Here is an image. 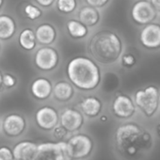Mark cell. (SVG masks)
Here are the masks:
<instances>
[{"instance_id": "obj_8", "label": "cell", "mask_w": 160, "mask_h": 160, "mask_svg": "<svg viewBox=\"0 0 160 160\" xmlns=\"http://www.w3.org/2000/svg\"><path fill=\"white\" fill-rule=\"evenodd\" d=\"M85 123V116L79 109L67 108L59 113V124L62 125L69 134L77 133Z\"/></svg>"}, {"instance_id": "obj_24", "label": "cell", "mask_w": 160, "mask_h": 160, "mask_svg": "<svg viewBox=\"0 0 160 160\" xmlns=\"http://www.w3.org/2000/svg\"><path fill=\"white\" fill-rule=\"evenodd\" d=\"M22 12H23V14L25 15V17L31 21H36L39 18H41L42 15V11L41 10V8L30 3V2L24 4Z\"/></svg>"}, {"instance_id": "obj_20", "label": "cell", "mask_w": 160, "mask_h": 160, "mask_svg": "<svg viewBox=\"0 0 160 160\" xmlns=\"http://www.w3.org/2000/svg\"><path fill=\"white\" fill-rule=\"evenodd\" d=\"M101 19V14L98 9L92 6H85L78 12V21L85 25L88 28L95 27Z\"/></svg>"}, {"instance_id": "obj_16", "label": "cell", "mask_w": 160, "mask_h": 160, "mask_svg": "<svg viewBox=\"0 0 160 160\" xmlns=\"http://www.w3.org/2000/svg\"><path fill=\"white\" fill-rule=\"evenodd\" d=\"M78 107L79 110L82 112L85 117L93 119L101 113L103 105L101 100L96 96H88L81 100Z\"/></svg>"}, {"instance_id": "obj_21", "label": "cell", "mask_w": 160, "mask_h": 160, "mask_svg": "<svg viewBox=\"0 0 160 160\" xmlns=\"http://www.w3.org/2000/svg\"><path fill=\"white\" fill-rule=\"evenodd\" d=\"M19 45L26 51H33L37 46V40L35 36V31L29 28H24L18 37Z\"/></svg>"}, {"instance_id": "obj_27", "label": "cell", "mask_w": 160, "mask_h": 160, "mask_svg": "<svg viewBox=\"0 0 160 160\" xmlns=\"http://www.w3.org/2000/svg\"><path fill=\"white\" fill-rule=\"evenodd\" d=\"M2 83L8 89H12L16 86L17 84V78L12 73H4L2 76Z\"/></svg>"}, {"instance_id": "obj_12", "label": "cell", "mask_w": 160, "mask_h": 160, "mask_svg": "<svg viewBox=\"0 0 160 160\" xmlns=\"http://www.w3.org/2000/svg\"><path fill=\"white\" fill-rule=\"evenodd\" d=\"M141 44L148 49L160 47V25L147 24L139 35Z\"/></svg>"}, {"instance_id": "obj_6", "label": "cell", "mask_w": 160, "mask_h": 160, "mask_svg": "<svg viewBox=\"0 0 160 160\" xmlns=\"http://www.w3.org/2000/svg\"><path fill=\"white\" fill-rule=\"evenodd\" d=\"M158 95V89L155 86H149L136 92L135 103L147 116H151L157 108Z\"/></svg>"}, {"instance_id": "obj_19", "label": "cell", "mask_w": 160, "mask_h": 160, "mask_svg": "<svg viewBox=\"0 0 160 160\" xmlns=\"http://www.w3.org/2000/svg\"><path fill=\"white\" fill-rule=\"evenodd\" d=\"M17 31L15 19L8 14H0V40H11Z\"/></svg>"}, {"instance_id": "obj_29", "label": "cell", "mask_w": 160, "mask_h": 160, "mask_svg": "<svg viewBox=\"0 0 160 160\" xmlns=\"http://www.w3.org/2000/svg\"><path fill=\"white\" fill-rule=\"evenodd\" d=\"M122 66L125 68H131L136 64V58L132 54H124L122 57Z\"/></svg>"}, {"instance_id": "obj_38", "label": "cell", "mask_w": 160, "mask_h": 160, "mask_svg": "<svg viewBox=\"0 0 160 160\" xmlns=\"http://www.w3.org/2000/svg\"><path fill=\"white\" fill-rule=\"evenodd\" d=\"M68 160H74V159H68Z\"/></svg>"}, {"instance_id": "obj_4", "label": "cell", "mask_w": 160, "mask_h": 160, "mask_svg": "<svg viewBox=\"0 0 160 160\" xmlns=\"http://www.w3.org/2000/svg\"><path fill=\"white\" fill-rule=\"evenodd\" d=\"M140 128L133 123L122 124L118 127L115 134L117 147L122 153L133 154L136 152V144L141 136Z\"/></svg>"}, {"instance_id": "obj_26", "label": "cell", "mask_w": 160, "mask_h": 160, "mask_svg": "<svg viewBox=\"0 0 160 160\" xmlns=\"http://www.w3.org/2000/svg\"><path fill=\"white\" fill-rule=\"evenodd\" d=\"M51 134L54 138L55 140L57 141H61V140H66L69 137V132L59 123L51 131Z\"/></svg>"}, {"instance_id": "obj_11", "label": "cell", "mask_w": 160, "mask_h": 160, "mask_svg": "<svg viewBox=\"0 0 160 160\" xmlns=\"http://www.w3.org/2000/svg\"><path fill=\"white\" fill-rule=\"evenodd\" d=\"M38 153L44 154L52 160L70 159L67 152L66 140L56 142H44L38 144Z\"/></svg>"}, {"instance_id": "obj_5", "label": "cell", "mask_w": 160, "mask_h": 160, "mask_svg": "<svg viewBox=\"0 0 160 160\" xmlns=\"http://www.w3.org/2000/svg\"><path fill=\"white\" fill-rule=\"evenodd\" d=\"M28 128V122L25 116L19 113H10L1 121V130L10 138H17L25 134Z\"/></svg>"}, {"instance_id": "obj_35", "label": "cell", "mask_w": 160, "mask_h": 160, "mask_svg": "<svg viewBox=\"0 0 160 160\" xmlns=\"http://www.w3.org/2000/svg\"><path fill=\"white\" fill-rule=\"evenodd\" d=\"M158 102H159V103H160V94H159V95H158Z\"/></svg>"}, {"instance_id": "obj_36", "label": "cell", "mask_w": 160, "mask_h": 160, "mask_svg": "<svg viewBox=\"0 0 160 160\" xmlns=\"http://www.w3.org/2000/svg\"><path fill=\"white\" fill-rule=\"evenodd\" d=\"M0 129H1V120H0Z\"/></svg>"}, {"instance_id": "obj_30", "label": "cell", "mask_w": 160, "mask_h": 160, "mask_svg": "<svg viewBox=\"0 0 160 160\" xmlns=\"http://www.w3.org/2000/svg\"><path fill=\"white\" fill-rule=\"evenodd\" d=\"M85 1L89 6L99 9V8H103L104 6H106L108 3L109 0H85Z\"/></svg>"}, {"instance_id": "obj_3", "label": "cell", "mask_w": 160, "mask_h": 160, "mask_svg": "<svg viewBox=\"0 0 160 160\" xmlns=\"http://www.w3.org/2000/svg\"><path fill=\"white\" fill-rule=\"evenodd\" d=\"M67 152L70 159L84 160L93 152L94 143L92 138L85 133L72 134L66 139Z\"/></svg>"}, {"instance_id": "obj_9", "label": "cell", "mask_w": 160, "mask_h": 160, "mask_svg": "<svg viewBox=\"0 0 160 160\" xmlns=\"http://www.w3.org/2000/svg\"><path fill=\"white\" fill-rule=\"evenodd\" d=\"M34 62L38 69L44 72H50L54 70L59 62L58 52L54 47H41L35 53Z\"/></svg>"}, {"instance_id": "obj_14", "label": "cell", "mask_w": 160, "mask_h": 160, "mask_svg": "<svg viewBox=\"0 0 160 160\" xmlns=\"http://www.w3.org/2000/svg\"><path fill=\"white\" fill-rule=\"evenodd\" d=\"M53 92V85L46 77H37L30 85V93L36 100H47Z\"/></svg>"}, {"instance_id": "obj_18", "label": "cell", "mask_w": 160, "mask_h": 160, "mask_svg": "<svg viewBox=\"0 0 160 160\" xmlns=\"http://www.w3.org/2000/svg\"><path fill=\"white\" fill-rule=\"evenodd\" d=\"M52 94L56 101L59 103H66L72 100L73 97L74 89L70 82L65 81V80H60L53 86Z\"/></svg>"}, {"instance_id": "obj_10", "label": "cell", "mask_w": 160, "mask_h": 160, "mask_svg": "<svg viewBox=\"0 0 160 160\" xmlns=\"http://www.w3.org/2000/svg\"><path fill=\"white\" fill-rule=\"evenodd\" d=\"M131 16L135 23L138 25H146L155 19L156 10L147 0H139L133 5Z\"/></svg>"}, {"instance_id": "obj_33", "label": "cell", "mask_w": 160, "mask_h": 160, "mask_svg": "<svg viewBox=\"0 0 160 160\" xmlns=\"http://www.w3.org/2000/svg\"><path fill=\"white\" fill-rule=\"evenodd\" d=\"M2 76H3V73L0 71V91L2 90V87H3V83H2Z\"/></svg>"}, {"instance_id": "obj_15", "label": "cell", "mask_w": 160, "mask_h": 160, "mask_svg": "<svg viewBox=\"0 0 160 160\" xmlns=\"http://www.w3.org/2000/svg\"><path fill=\"white\" fill-rule=\"evenodd\" d=\"M112 111L119 118H129L135 112V105L130 97L120 94L112 103Z\"/></svg>"}, {"instance_id": "obj_23", "label": "cell", "mask_w": 160, "mask_h": 160, "mask_svg": "<svg viewBox=\"0 0 160 160\" xmlns=\"http://www.w3.org/2000/svg\"><path fill=\"white\" fill-rule=\"evenodd\" d=\"M100 84L102 85V89L106 92H110L115 91L120 85L119 76L115 72H107L104 74L103 78L101 77Z\"/></svg>"}, {"instance_id": "obj_32", "label": "cell", "mask_w": 160, "mask_h": 160, "mask_svg": "<svg viewBox=\"0 0 160 160\" xmlns=\"http://www.w3.org/2000/svg\"><path fill=\"white\" fill-rule=\"evenodd\" d=\"M151 3L156 12H160V0H151Z\"/></svg>"}, {"instance_id": "obj_22", "label": "cell", "mask_w": 160, "mask_h": 160, "mask_svg": "<svg viewBox=\"0 0 160 160\" xmlns=\"http://www.w3.org/2000/svg\"><path fill=\"white\" fill-rule=\"evenodd\" d=\"M66 27L70 37L75 40L83 39L89 33V28L78 20H74V19L68 20L66 22Z\"/></svg>"}, {"instance_id": "obj_17", "label": "cell", "mask_w": 160, "mask_h": 160, "mask_svg": "<svg viewBox=\"0 0 160 160\" xmlns=\"http://www.w3.org/2000/svg\"><path fill=\"white\" fill-rule=\"evenodd\" d=\"M35 36L37 42L48 46L54 43L57 38V30L55 27L49 23H42L35 30Z\"/></svg>"}, {"instance_id": "obj_28", "label": "cell", "mask_w": 160, "mask_h": 160, "mask_svg": "<svg viewBox=\"0 0 160 160\" xmlns=\"http://www.w3.org/2000/svg\"><path fill=\"white\" fill-rule=\"evenodd\" d=\"M0 160H14L12 149L9 146H0Z\"/></svg>"}, {"instance_id": "obj_25", "label": "cell", "mask_w": 160, "mask_h": 160, "mask_svg": "<svg viewBox=\"0 0 160 160\" xmlns=\"http://www.w3.org/2000/svg\"><path fill=\"white\" fill-rule=\"evenodd\" d=\"M56 6L59 12L70 14L77 9V0H56Z\"/></svg>"}, {"instance_id": "obj_7", "label": "cell", "mask_w": 160, "mask_h": 160, "mask_svg": "<svg viewBox=\"0 0 160 160\" xmlns=\"http://www.w3.org/2000/svg\"><path fill=\"white\" fill-rule=\"evenodd\" d=\"M37 126L45 132H51L59 123V112L51 106H42L35 112Z\"/></svg>"}, {"instance_id": "obj_2", "label": "cell", "mask_w": 160, "mask_h": 160, "mask_svg": "<svg viewBox=\"0 0 160 160\" xmlns=\"http://www.w3.org/2000/svg\"><path fill=\"white\" fill-rule=\"evenodd\" d=\"M88 51L94 61L102 64H112L122 56V42L116 33L103 30L91 38Z\"/></svg>"}, {"instance_id": "obj_31", "label": "cell", "mask_w": 160, "mask_h": 160, "mask_svg": "<svg viewBox=\"0 0 160 160\" xmlns=\"http://www.w3.org/2000/svg\"><path fill=\"white\" fill-rule=\"evenodd\" d=\"M37 4L42 8H50L51 6L54 5L56 0H35Z\"/></svg>"}, {"instance_id": "obj_13", "label": "cell", "mask_w": 160, "mask_h": 160, "mask_svg": "<svg viewBox=\"0 0 160 160\" xmlns=\"http://www.w3.org/2000/svg\"><path fill=\"white\" fill-rule=\"evenodd\" d=\"M12 149L14 159L18 160H34L38 154V143L31 140H21Z\"/></svg>"}, {"instance_id": "obj_1", "label": "cell", "mask_w": 160, "mask_h": 160, "mask_svg": "<svg viewBox=\"0 0 160 160\" xmlns=\"http://www.w3.org/2000/svg\"><path fill=\"white\" fill-rule=\"evenodd\" d=\"M66 72L70 83L79 91H93L100 85L102 77L100 68L91 58L84 56L72 58L67 64Z\"/></svg>"}, {"instance_id": "obj_37", "label": "cell", "mask_w": 160, "mask_h": 160, "mask_svg": "<svg viewBox=\"0 0 160 160\" xmlns=\"http://www.w3.org/2000/svg\"><path fill=\"white\" fill-rule=\"evenodd\" d=\"M0 52H1V43H0Z\"/></svg>"}, {"instance_id": "obj_39", "label": "cell", "mask_w": 160, "mask_h": 160, "mask_svg": "<svg viewBox=\"0 0 160 160\" xmlns=\"http://www.w3.org/2000/svg\"><path fill=\"white\" fill-rule=\"evenodd\" d=\"M14 160H18V159H14Z\"/></svg>"}, {"instance_id": "obj_34", "label": "cell", "mask_w": 160, "mask_h": 160, "mask_svg": "<svg viewBox=\"0 0 160 160\" xmlns=\"http://www.w3.org/2000/svg\"><path fill=\"white\" fill-rule=\"evenodd\" d=\"M3 4H4V0H0V10H1Z\"/></svg>"}]
</instances>
